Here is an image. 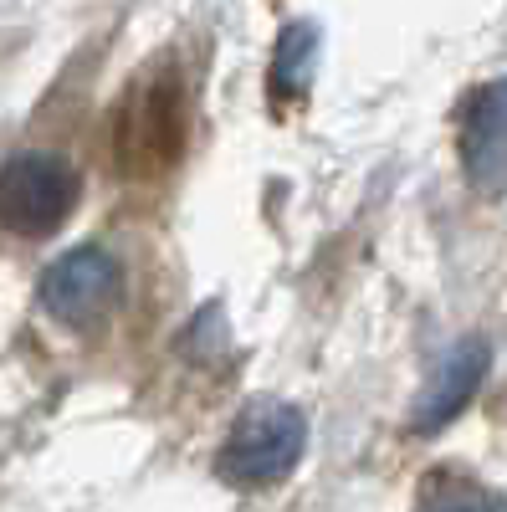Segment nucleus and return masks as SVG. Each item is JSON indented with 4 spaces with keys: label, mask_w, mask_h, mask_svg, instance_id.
<instances>
[{
    "label": "nucleus",
    "mask_w": 507,
    "mask_h": 512,
    "mask_svg": "<svg viewBox=\"0 0 507 512\" xmlns=\"http://www.w3.org/2000/svg\"><path fill=\"white\" fill-rule=\"evenodd\" d=\"M190 139V103L180 72L159 62L123 88L113 123H108V154L123 180H164L180 164Z\"/></svg>",
    "instance_id": "1"
},
{
    "label": "nucleus",
    "mask_w": 507,
    "mask_h": 512,
    "mask_svg": "<svg viewBox=\"0 0 507 512\" xmlns=\"http://www.w3.org/2000/svg\"><path fill=\"white\" fill-rule=\"evenodd\" d=\"M308 451V420L287 400H251L216 451V477L231 487H277Z\"/></svg>",
    "instance_id": "2"
},
{
    "label": "nucleus",
    "mask_w": 507,
    "mask_h": 512,
    "mask_svg": "<svg viewBox=\"0 0 507 512\" xmlns=\"http://www.w3.org/2000/svg\"><path fill=\"white\" fill-rule=\"evenodd\" d=\"M77 200H82V175L67 154L21 149L0 159V231L41 241L67 226Z\"/></svg>",
    "instance_id": "3"
},
{
    "label": "nucleus",
    "mask_w": 507,
    "mask_h": 512,
    "mask_svg": "<svg viewBox=\"0 0 507 512\" xmlns=\"http://www.w3.org/2000/svg\"><path fill=\"white\" fill-rule=\"evenodd\" d=\"M123 292V262L108 246H72L41 272L36 297L41 313L62 328H98Z\"/></svg>",
    "instance_id": "4"
},
{
    "label": "nucleus",
    "mask_w": 507,
    "mask_h": 512,
    "mask_svg": "<svg viewBox=\"0 0 507 512\" xmlns=\"http://www.w3.org/2000/svg\"><path fill=\"white\" fill-rule=\"evenodd\" d=\"M461 149V175L477 195H502L507 190V77H492L467 98L456 128Z\"/></svg>",
    "instance_id": "5"
},
{
    "label": "nucleus",
    "mask_w": 507,
    "mask_h": 512,
    "mask_svg": "<svg viewBox=\"0 0 507 512\" xmlns=\"http://www.w3.org/2000/svg\"><path fill=\"white\" fill-rule=\"evenodd\" d=\"M487 364H492L487 338H461L456 349H446V359L431 369L426 390H420V400H415V410H410V425H415V431H420V436L446 431V425L472 405V395L482 390Z\"/></svg>",
    "instance_id": "6"
},
{
    "label": "nucleus",
    "mask_w": 507,
    "mask_h": 512,
    "mask_svg": "<svg viewBox=\"0 0 507 512\" xmlns=\"http://www.w3.org/2000/svg\"><path fill=\"white\" fill-rule=\"evenodd\" d=\"M415 512H507V497L461 472H436V482L420 492Z\"/></svg>",
    "instance_id": "7"
}]
</instances>
